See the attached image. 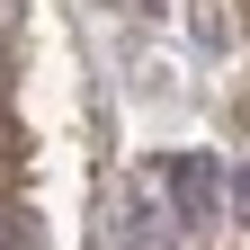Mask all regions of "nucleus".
<instances>
[{
    "instance_id": "obj_1",
    "label": "nucleus",
    "mask_w": 250,
    "mask_h": 250,
    "mask_svg": "<svg viewBox=\"0 0 250 250\" xmlns=\"http://www.w3.org/2000/svg\"><path fill=\"white\" fill-rule=\"evenodd\" d=\"M107 232H116V250H161V241H170V214H161L152 188H125L116 214H107Z\"/></svg>"
},
{
    "instance_id": "obj_2",
    "label": "nucleus",
    "mask_w": 250,
    "mask_h": 250,
    "mask_svg": "<svg viewBox=\"0 0 250 250\" xmlns=\"http://www.w3.org/2000/svg\"><path fill=\"white\" fill-rule=\"evenodd\" d=\"M161 179L179 188L170 206H188V214H214V188H224V170H214V161H197V152H179V161H161Z\"/></svg>"
},
{
    "instance_id": "obj_3",
    "label": "nucleus",
    "mask_w": 250,
    "mask_h": 250,
    "mask_svg": "<svg viewBox=\"0 0 250 250\" xmlns=\"http://www.w3.org/2000/svg\"><path fill=\"white\" fill-rule=\"evenodd\" d=\"M232 214L250 224V170H232Z\"/></svg>"
},
{
    "instance_id": "obj_4",
    "label": "nucleus",
    "mask_w": 250,
    "mask_h": 250,
    "mask_svg": "<svg viewBox=\"0 0 250 250\" xmlns=\"http://www.w3.org/2000/svg\"><path fill=\"white\" fill-rule=\"evenodd\" d=\"M0 152H9V116H0Z\"/></svg>"
}]
</instances>
